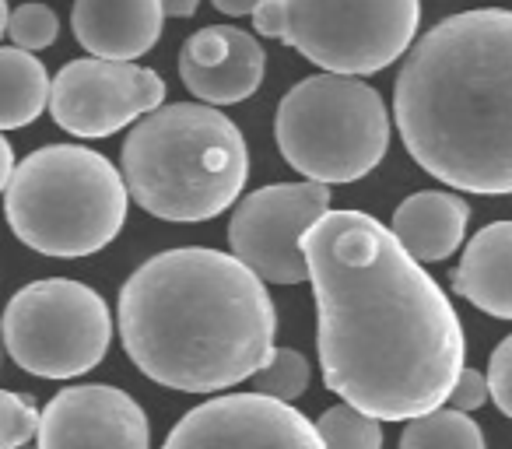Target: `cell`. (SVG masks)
I'll return each mask as SVG.
<instances>
[{
	"label": "cell",
	"instance_id": "11",
	"mask_svg": "<svg viewBox=\"0 0 512 449\" xmlns=\"http://www.w3.org/2000/svg\"><path fill=\"white\" fill-rule=\"evenodd\" d=\"M162 449H327L316 421L264 393H225L186 411Z\"/></svg>",
	"mask_w": 512,
	"mask_h": 449
},
{
	"label": "cell",
	"instance_id": "20",
	"mask_svg": "<svg viewBox=\"0 0 512 449\" xmlns=\"http://www.w3.org/2000/svg\"><path fill=\"white\" fill-rule=\"evenodd\" d=\"M249 383H253V393L292 404L309 390V362L295 348H274Z\"/></svg>",
	"mask_w": 512,
	"mask_h": 449
},
{
	"label": "cell",
	"instance_id": "7",
	"mask_svg": "<svg viewBox=\"0 0 512 449\" xmlns=\"http://www.w3.org/2000/svg\"><path fill=\"white\" fill-rule=\"evenodd\" d=\"M113 341V313L95 288L43 278L15 292L4 313V344L15 365L39 379L92 372Z\"/></svg>",
	"mask_w": 512,
	"mask_h": 449
},
{
	"label": "cell",
	"instance_id": "5",
	"mask_svg": "<svg viewBox=\"0 0 512 449\" xmlns=\"http://www.w3.org/2000/svg\"><path fill=\"white\" fill-rule=\"evenodd\" d=\"M123 169L85 144H46L4 186L8 225L29 250L74 260L106 250L127 221Z\"/></svg>",
	"mask_w": 512,
	"mask_h": 449
},
{
	"label": "cell",
	"instance_id": "4",
	"mask_svg": "<svg viewBox=\"0 0 512 449\" xmlns=\"http://www.w3.org/2000/svg\"><path fill=\"white\" fill-rule=\"evenodd\" d=\"M120 169L141 211L162 221H211L249 176L242 130L207 102H169L127 134Z\"/></svg>",
	"mask_w": 512,
	"mask_h": 449
},
{
	"label": "cell",
	"instance_id": "10",
	"mask_svg": "<svg viewBox=\"0 0 512 449\" xmlns=\"http://www.w3.org/2000/svg\"><path fill=\"white\" fill-rule=\"evenodd\" d=\"M165 106V81L151 67L123 60L81 57L71 60L53 81L50 116L71 137H109L141 123Z\"/></svg>",
	"mask_w": 512,
	"mask_h": 449
},
{
	"label": "cell",
	"instance_id": "22",
	"mask_svg": "<svg viewBox=\"0 0 512 449\" xmlns=\"http://www.w3.org/2000/svg\"><path fill=\"white\" fill-rule=\"evenodd\" d=\"M0 407H4V418H0V446L4 449L29 446L32 435H39L43 411H36L32 397H22V393H15V390L0 393Z\"/></svg>",
	"mask_w": 512,
	"mask_h": 449
},
{
	"label": "cell",
	"instance_id": "18",
	"mask_svg": "<svg viewBox=\"0 0 512 449\" xmlns=\"http://www.w3.org/2000/svg\"><path fill=\"white\" fill-rule=\"evenodd\" d=\"M400 449H484V432L470 414L446 404L439 411L407 421Z\"/></svg>",
	"mask_w": 512,
	"mask_h": 449
},
{
	"label": "cell",
	"instance_id": "15",
	"mask_svg": "<svg viewBox=\"0 0 512 449\" xmlns=\"http://www.w3.org/2000/svg\"><path fill=\"white\" fill-rule=\"evenodd\" d=\"M453 292L495 320H512V221H491L463 246Z\"/></svg>",
	"mask_w": 512,
	"mask_h": 449
},
{
	"label": "cell",
	"instance_id": "2",
	"mask_svg": "<svg viewBox=\"0 0 512 449\" xmlns=\"http://www.w3.org/2000/svg\"><path fill=\"white\" fill-rule=\"evenodd\" d=\"M120 341L158 386L221 393L260 372L274 351L267 281L235 253L179 246L144 260L120 288Z\"/></svg>",
	"mask_w": 512,
	"mask_h": 449
},
{
	"label": "cell",
	"instance_id": "13",
	"mask_svg": "<svg viewBox=\"0 0 512 449\" xmlns=\"http://www.w3.org/2000/svg\"><path fill=\"white\" fill-rule=\"evenodd\" d=\"M267 53L253 32L232 25H207L179 50V78L207 106H235L260 88Z\"/></svg>",
	"mask_w": 512,
	"mask_h": 449
},
{
	"label": "cell",
	"instance_id": "21",
	"mask_svg": "<svg viewBox=\"0 0 512 449\" xmlns=\"http://www.w3.org/2000/svg\"><path fill=\"white\" fill-rule=\"evenodd\" d=\"M11 36V43L18 46V50H46V46L57 43L60 36V18L53 8H46V4H22V8H15L8 15V29H4Z\"/></svg>",
	"mask_w": 512,
	"mask_h": 449
},
{
	"label": "cell",
	"instance_id": "26",
	"mask_svg": "<svg viewBox=\"0 0 512 449\" xmlns=\"http://www.w3.org/2000/svg\"><path fill=\"white\" fill-rule=\"evenodd\" d=\"M214 8L228 18H242V15H256V8L264 4V0H211Z\"/></svg>",
	"mask_w": 512,
	"mask_h": 449
},
{
	"label": "cell",
	"instance_id": "19",
	"mask_svg": "<svg viewBox=\"0 0 512 449\" xmlns=\"http://www.w3.org/2000/svg\"><path fill=\"white\" fill-rule=\"evenodd\" d=\"M320 439L327 449H383V428L379 418L358 411L351 404H334L316 421Z\"/></svg>",
	"mask_w": 512,
	"mask_h": 449
},
{
	"label": "cell",
	"instance_id": "6",
	"mask_svg": "<svg viewBox=\"0 0 512 449\" xmlns=\"http://www.w3.org/2000/svg\"><path fill=\"white\" fill-rule=\"evenodd\" d=\"M274 141L299 176L323 186L358 183L390 148V113L362 78L323 71L278 102Z\"/></svg>",
	"mask_w": 512,
	"mask_h": 449
},
{
	"label": "cell",
	"instance_id": "24",
	"mask_svg": "<svg viewBox=\"0 0 512 449\" xmlns=\"http://www.w3.org/2000/svg\"><path fill=\"white\" fill-rule=\"evenodd\" d=\"M491 400V386H488V376H481L477 369H463L460 379H456L453 393H449V407H456V411L470 414L477 411V407H484Z\"/></svg>",
	"mask_w": 512,
	"mask_h": 449
},
{
	"label": "cell",
	"instance_id": "27",
	"mask_svg": "<svg viewBox=\"0 0 512 449\" xmlns=\"http://www.w3.org/2000/svg\"><path fill=\"white\" fill-rule=\"evenodd\" d=\"M197 4L200 0H162V8L169 18H190L197 15Z\"/></svg>",
	"mask_w": 512,
	"mask_h": 449
},
{
	"label": "cell",
	"instance_id": "25",
	"mask_svg": "<svg viewBox=\"0 0 512 449\" xmlns=\"http://www.w3.org/2000/svg\"><path fill=\"white\" fill-rule=\"evenodd\" d=\"M253 29L267 39H281L285 43V29H288V11L285 0H264L253 15Z\"/></svg>",
	"mask_w": 512,
	"mask_h": 449
},
{
	"label": "cell",
	"instance_id": "16",
	"mask_svg": "<svg viewBox=\"0 0 512 449\" xmlns=\"http://www.w3.org/2000/svg\"><path fill=\"white\" fill-rule=\"evenodd\" d=\"M470 221V204L449 190H418L393 211L390 229L407 253L421 264L446 260L460 250Z\"/></svg>",
	"mask_w": 512,
	"mask_h": 449
},
{
	"label": "cell",
	"instance_id": "12",
	"mask_svg": "<svg viewBox=\"0 0 512 449\" xmlns=\"http://www.w3.org/2000/svg\"><path fill=\"white\" fill-rule=\"evenodd\" d=\"M39 449H151V425L130 393L106 383L60 390L43 407Z\"/></svg>",
	"mask_w": 512,
	"mask_h": 449
},
{
	"label": "cell",
	"instance_id": "8",
	"mask_svg": "<svg viewBox=\"0 0 512 449\" xmlns=\"http://www.w3.org/2000/svg\"><path fill=\"white\" fill-rule=\"evenodd\" d=\"M285 43L327 74L386 71L414 46L421 0H285Z\"/></svg>",
	"mask_w": 512,
	"mask_h": 449
},
{
	"label": "cell",
	"instance_id": "3",
	"mask_svg": "<svg viewBox=\"0 0 512 449\" xmlns=\"http://www.w3.org/2000/svg\"><path fill=\"white\" fill-rule=\"evenodd\" d=\"M393 120L407 155L449 190L512 193V11L432 25L397 74Z\"/></svg>",
	"mask_w": 512,
	"mask_h": 449
},
{
	"label": "cell",
	"instance_id": "9",
	"mask_svg": "<svg viewBox=\"0 0 512 449\" xmlns=\"http://www.w3.org/2000/svg\"><path fill=\"white\" fill-rule=\"evenodd\" d=\"M330 214V186L302 183L260 186L239 200L228 221L232 253L271 285H302L309 281V264L302 239L316 221Z\"/></svg>",
	"mask_w": 512,
	"mask_h": 449
},
{
	"label": "cell",
	"instance_id": "28",
	"mask_svg": "<svg viewBox=\"0 0 512 449\" xmlns=\"http://www.w3.org/2000/svg\"><path fill=\"white\" fill-rule=\"evenodd\" d=\"M18 449H39V442H36V446H32V442H29V446H18Z\"/></svg>",
	"mask_w": 512,
	"mask_h": 449
},
{
	"label": "cell",
	"instance_id": "1",
	"mask_svg": "<svg viewBox=\"0 0 512 449\" xmlns=\"http://www.w3.org/2000/svg\"><path fill=\"white\" fill-rule=\"evenodd\" d=\"M316 351L330 393L379 421L446 407L467 341L449 295L365 211H330L302 239Z\"/></svg>",
	"mask_w": 512,
	"mask_h": 449
},
{
	"label": "cell",
	"instance_id": "23",
	"mask_svg": "<svg viewBox=\"0 0 512 449\" xmlns=\"http://www.w3.org/2000/svg\"><path fill=\"white\" fill-rule=\"evenodd\" d=\"M488 386H491V400L495 407L512 418V334L491 351L488 358Z\"/></svg>",
	"mask_w": 512,
	"mask_h": 449
},
{
	"label": "cell",
	"instance_id": "17",
	"mask_svg": "<svg viewBox=\"0 0 512 449\" xmlns=\"http://www.w3.org/2000/svg\"><path fill=\"white\" fill-rule=\"evenodd\" d=\"M0 78H4V106H0V127L18 130L29 127L43 109H50L53 81L43 60L29 50L4 46L0 50Z\"/></svg>",
	"mask_w": 512,
	"mask_h": 449
},
{
	"label": "cell",
	"instance_id": "14",
	"mask_svg": "<svg viewBox=\"0 0 512 449\" xmlns=\"http://www.w3.org/2000/svg\"><path fill=\"white\" fill-rule=\"evenodd\" d=\"M162 0H74V39L92 57L134 64L162 39Z\"/></svg>",
	"mask_w": 512,
	"mask_h": 449
}]
</instances>
